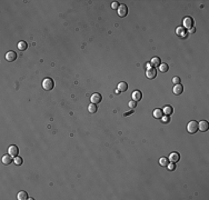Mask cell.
<instances>
[{
  "label": "cell",
  "mask_w": 209,
  "mask_h": 200,
  "mask_svg": "<svg viewBox=\"0 0 209 200\" xmlns=\"http://www.w3.org/2000/svg\"><path fill=\"white\" fill-rule=\"evenodd\" d=\"M187 131L191 134L196 133L198 131V122L196 120H191V121L187 124Z\"/></svg>",
  "instance_id": "obj_1"
},
{
  "label": "cell",
  "mask_w": 209,
  "mask_h": 200,
  "mask_svg": "<svg viewBox=\"0 0 209 200\" xmlns=\"http://www.w3.org/2000/svg\"><path fill=\"white\" fill-rule=\"evenodd\" d=\"M54 86V82L51 78H46L42 81V88L46 90V91H50V90L53 88Z\"/></svg>",
  "instance_id": "obj_2"
},
{
  "label": "cell",
  "mask_w": 209,
  "mask_h": 200,
  "mask_svg": "<svg viewBox=\"0 0 209 200\" xmlns=\"http://www.w3.org/2000/svg\"><path fill=\"white\" fill-rule=\"evenodd\" d=\"M182 23H183V27L186 29H191L193 27V20L191 17H185L182 20Z\"/></svg>",
  "instance_id": "obj_3"
},
{
  "label": "cell",
  "mask_w": 209,
  "mask_h": 200,
  "mask_svg": "<svg viewBox=\"0 0 209 200\" xmlns=\"http://www.w3.org/2000/svg\"><path fill=\"white\" fill-rule=\"evenodd\" d=\"M117 10H118V14L120 17H126L128 14V8H127L126 4H123V3L119 4V8Z\"/></svg>",
  "instance_id": "obj_4"
},
{
  "label": "cell",
  "mask_w": 209,
  "mask_h": 200,
  "mask_svg": "<svg viewBox=\"0 0 209 200\" xmlns=\"http://www.w3.org/2000/svg\"><path fill=\"white\" fill-rule=\"evenodd\" d=\"M208 129H209L208 121H206V120H201L200 122H198V130H200V131H202V132H206V131H208Z\"/></svg>",
  "instance_id": "obj_5"
},
{
  "label": "cell",
  "mask_w": 209,
  "mask_h": 200,
  "mask_svg": "<svg viewBox=\"0 0 209 200\" xmlns=\"http://www.w3.org/2000/svg\"><path fill=\"white\" fill-rule=\"evenodd\" d=\"M156 76H157V70H156V68L151 67V68L147 69V71H146V77H147L148 79H155Z\"/></svg>",
  "instance_id": "obj_6"
},
{
  "label": "cell",
  "mask_w": 209,
  "mask_h": 200,
  "mask_svg": "<svg viewBox=\"0 0 209 200\" xmlns=\"http://www.w3.org/2000/svg\"><path fill=\"white\" fill-rule=\"evenodd\" d=\"M101 100H102L101 94H100V93H98V92L93 93L92 96L90 97V101H91V103H94V104H98L99 102H101Z\"/></svg>",
  "instance_id": "obj_7"
},
{
  "label": "cell",
  "mask_w": 209,
  "mask_h": 200,
  "mask_svg": "<svg viewBox=\"0 0 209 200\" xmlns=\"http://www.w3.org/2000/svg\"><path fill=\"white\" fill-rule=\"evenodd\" d=\"M179 159H180V154H179L178 152H171L170 154H169V158L168 160L172 163H177L179 161Z\"/></svg>",
  "instance_id": "obj_8"
},
{
  "label": "cell",
  "mask_w": 209,
  "mask_h": 200,
  "mask_svg": "<svg viewBox=\"0 0 209 200\" xmlns=\"http://www.w3.org/2000/svg\"><path fill=\"white\" fill-rule=\"evenodd\" d=\"M8 153L10 154L11 157H17L18 153H19V149L17 146H14V144H12V146H10L8 148Z\"/></svg>",
  "instance_id": "obj_9"
},
{
  "label": "cell",
  "mask_w": 209,
  "mask_h": 200,
  "mask_svg": "<svg viewBox=\"0 0 209 200\" xmlns=\"http://www.w3.org/2000/svg\"><path fill=\"white\" fill-rule=\"evenodd\" d=\"M16 59H17V53L14 52V51H8V52L6 53V60H7V61L12 62V61H14Z\"/></svg>",
  "instance_id": "obj_10"
},
{
  "label": "cell",
  "mask_w": 209,
  "mask_h": 200,
  "mask_svg": "<svg viewBox=\"0 0 209 200\" xmlns=\"http://www.w3.org/2000/svg\"><path fill=\"white\" fill-rule=\"evenodd\" d=\"M173 93L175 94H177V96H179V94H181L182 93V91H183V87H182V84H180V83H177V84H175V87H173Z\"/></svg>",
  "instance_id": "obj_11"
},
{
  "label": "cell",
  "mask_w": 209,
  "mask_h": 200,
  "mask_svg": "<svg viewBox=\"0 0 209 200\" xmlns=\"http://www.w3.org/2000/svg\"><path fill=\"white\" fill-rule=\"evenodd\" d=\"M131 98H132V100H135V101H139V100H141V98H142L141 91H139V90H135V91L132 92V94H131Z\"/></svg>",
  "instance_id": "obj_12"
},
{
  "label": "cell",
  "mask_w": 209,
  "mask_h": 200,
  "mask_svg": "<svg viewBox=\"0 0 209 200\" xmlns=\"http://www.w3.org/2000/svg\"><path fill=\"white\" fill-rule=\"evenodd\" d=\"M127 89H128V84H127V82H125V81H121V82H119L118 83V90L119 91H122V92H125V91H127Z\"/></svg>",
  "instance_id": "obj_13"
},
{
  "label": "cell",
  "mask_w": 209,
  "mask_h": 200,
  "mask_svg": "<svg viewBox=\"0 0 209 200\" xmlns=\"http://www.w3.org/2000/svg\"><path fill=\"white\" fill-rule=\"evenodd\" d=\"M12 162V158H11V156L10 154H4V156L2 157V163L3 164H10Z\"/></svg>",
  "instance_id": "obj_14"
},
{
  "label": "cell",
  "mask_w": 209,
  "mask_h": 200,
  "mask_svg": "<svg viewBox=\"0 0 209 200\" xmlns=\"http://www.w3.org/2000/svg\"><path fill=\"white\" fill-rule=\"evenodd\" d=\"M17 199L18 200H26V199H29V197L26 191H19L17 194Z\"/></svg>",
  "instance_id": "obj_15"
},
{
  "label": "cell",
  "mask_w": 209,
  "mask_h": 200,
  "mask_svg": "<svg viewBox=\"0 0 209 200\" xmlns=\"http://www.w3.org/2000/svg\"><path fill=\"white\" fill-rule=\"evenodd\" d=\"M162 112L166 114V116H170V114H172L173 112V109L171 106H165V108L162 109Z\"/></svg>",
  "instance_id": "obj_16"
},
{
  "label": "cell",
  "mask_w": 209,
  "mask_h": 200,
  "mask_svg": "<svg viewBox=\"0 0 209 200\" xmlns=\"http://www.w3.org/2000/svg\"><path fill=\"white\" fill-rule=\"evenodd\" d=\"M162 114H163V112H162V109H159V108H157V109H155V110H153V117H155V118H157V119H161Z\"/></svg>",
  "instance_id": "obj_17"
},
{
  "label": "cell",
  "mask_w": 209,
  "mask_h": 200,
  "mask_svg": "<svg viewBox=\"0 0 209 200\" xmlns=\"http://www.w3.org/2000/svg\"><path fill=\"white\" fill-rule=\"evenodd\" d=\"M150 63H151V66H152V67H158V66H160V64H161L160 58H158V57L152 58V59H151V61H150Z\"/></svg>",
  "instance_id": "obj_18"
},
{
  "label": "cell",
  "mask_w": 209,
  "mask_h": 200,
  "mask_svg": "<svg viewBox=\"0 0 209 200\" xmlns=\"http://www.w3.org/2000/svg\"><path fill=\"white\" fill-rule=\"evenodd\" d=\"M97 110H98L97 104H94V103H90V104L88 106V111L90 112V113H96V112H97Z\"/></svg>",
  "instance_id": "obj_19"
},
{
  "label": "cell",
  "mask_w": 209,
  "mask_h": 200,
  "mask_svg": "<svg viewBox=\"0 0 209 200\" xmlns=\"http://www.w3.org/2000/svg\"><path fill=\"white\" fill-rule=\"evenodd\" d=\"M168 69H169V67H168V64H167V63H161L160 66H159V71L162 72V73L167 72V71H168Z\"/></svg>",
  "instance_id": "obj_20"
},
{
  "label": "cell",
  "mask_w": 209,
  "mask_h": 200,
  "mask_svg": "<svg viewBox=\"0 0 209 200\" xmlns=\"http://www.w3.org/2000/svg\"><path fill=\"white\" fill-rule=\"evenodd\" d=\"M27 47H28V44H27V42H24V41H20V42L18 43V49L20 50V51H23V50H26Z\"/></svg>",
  "instance_id": "obj_21"
},
{
  "label": "cell",
  "mask_w": 209,
  "mask_h": 200,
  "mask_svg": "<svg viewBox=\"0 0 209 200\" xmlns=\"http://www.w3.org/2000/svg\"><path fill=\"white\" fill-rule=\"evenodd\" d=\"M168 161H169V160L166 157H162V158L159 159V163H160V166H162V167H167L168 163H169Z\"/></svg>",
  "instance_id": "obj_22"
},
{
  "label": "cell",
  "mask_w": 209,
  "mask_h": 200,
  "mask_svg": "<svg viewBox=\"0 0 209 200\" xmlns=\"http://www.w3.org/2000/svg\"><path fill=\"white\" fill-rule=\"evenodd\" d=\"M13 163H14V164H17V166H21V164H22V158H21V157H19V156L14 157V159H13Z\"/></svg>",
  "instance_id": "obj_23"
},
{
  "label": "cell",
  "mask_w": 209,
  "mask_h": 200,
  "mask_svg": "<svg viewBox=\"0 0 209 200\" xmlns=\"http://www.w3.org/2000/svg\"><path fill=\"white\" fill-rule=\"evenodd\" d=\"M128 106L130 107V109H135L137 107V101H135V100H130L128 103Z\"/></svg>",
  "instance_id": "obj_24"
},
{
  "label": "cell",
  "mask_w": 209,
  "mask_h": 200,
  "mask_svg": "<svg viewBox=\"0 0 209 200\" xmlns=\"http://www.w3.org/2000/svg\"><path fill=\"white\" fill-rule=\"evenodd\" d=\"M161 120H162V122L163 123H166V122H169V120H170V118H169V116H165V117H161Z\"/></svg>",
  "instance_id": "obj_25"
},
{
  "label": "cell",
  "mask_w": 209,
  "mask_h": 200,
  "mask_svg": "<svg viewBox=\"0 0 209 200\" xmlns=\"http://www.w3.org/2000/svg\"><path fill=\"white\" fill-rule=\"evenodd\" d=\"M168 169L169 170H173L175 169V167H176V163H172V162H170V163H168Z\"/></svg>",
  "instance_id": "obj_26"
},
{
  "label": "cell",
  "mask_w": 209,
  "mask_h": 200,
  "mask_svg": "<svg viewBox=\"0 0 209 200\" xmlns=\"http://www.w3.org/2000/svg\"><path fill=\"white\" fill-rule=\"evenodd\" d=\"M111 8H112V9H118V8H119V3H118L117 1H113V2L111 3Z\"/></svg>",
  "instance_id": "obj_27"
},
{
  "label": "cell",
  "mask_w": 209,
  "mask_h": 200,
  "mask_svg": "<svg viewBox=\"0 0 209 200\" xmlns=\"http://www.w3.org/2000/svg\"><path fill=\"white\" fill-rule=\"evenodd\" d=\"M172 82L175 83V84L179 83V82H180V78H179V77H173L172 78Z\"/></svg>",
  "instance_id": "obj_28"
},
{
  "label": "cell",
  "mask_w": 209,
  "mask_h": 200,
  "mask_svg": "<svg viewBox=\"0 0 209 200\" xmlns=\"http://www.w3.org/2000/svg\"><path fill=\"white\" fill-rule=\"evenodd\" d=\"M131 113H133V109H131L130 111H128V112H125V113H123V117H127V116H129V114H131Z\"/></svg>",
  "instance_id": "obj_29"
},
{
  "label": "cell",
  "mask_w": 209,
  "mask_h": 200,
  "mask_svg": "<svg viewBox=\"0 0 209 200\" xmlns=\"http://www.w3.org/2000/svg\"><path fill=\"white\" fill-rule=\"evenodd\" d=\"M151 67H152V66H151V63H150V62H147V63H146V68H147V69L151 68Z\"/></svg>",
  "instance_id": "obj_30"
}]
</instances>
